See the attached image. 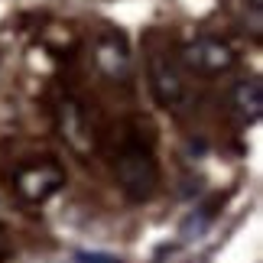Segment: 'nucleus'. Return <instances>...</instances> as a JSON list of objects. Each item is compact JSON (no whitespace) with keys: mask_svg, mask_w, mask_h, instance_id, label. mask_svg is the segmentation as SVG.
Here are the masks:
<instances>
[{"mask_svg":"<svg viewBox=\"0 0 263 263\" xmlns=\"http://www.w3.org/2000/svg\"><path fill=\"white\" fill-rule=\"evenodd\" d=\"M114 179H117L120 192H124L130 201H146V198H153V192L159 185V166H156V159H153L149 149L134 143L117 156Z\"/></svg>","mask_w":263,"mask_h":263,"instance_id":"1","label":"nucleus"},{"mask_svg":"<svg viewBox=\"0 0 263 263\" xmlns=\"http://www.w3.org/2000/svg\"><path fill=\"white\" fill-rule=\"evenodd\" d=\"M55 130H59V137H62V143L72 149L75 156L88 159L98 149L95 117H91V110H88L85 101H78L72 95H65L55 104Z\"/></svg>","mask_w":263,"mask_h":263,"instance_id":"2","label":"nucleus"},{"mask_svg":"<svg viewBox=\"0 0 263 263\" xmlns=\"http://www.w3.org/2000/svg\"><path fill=\"white\" fill-rule=\"evenodd\" d=\"M182 65L198 75H224L237 65V49L218 36H195L182 46Z\"/></svg>","mask_w":263,"mask_h":263,"instance_id":"3","label":"nucleus"},{"mask_svg":"<svg viewBox=\"0 0 263 263\" xmlns=\"http://www.w3.org/2000/svg\"><path fill=\"white\" fill-rule=\"evenodd\" d=\"M149 91H153L156 104L166 107V110H179V107H185V101H189L185 72H182V65L176 59H169L166 52L149 55Z\"/></svg>","mask_w":263,"mask_h":263,"instance_id":"4","label":"nucleus"},{"mask_svg":"<svg viewBox=\"0 0 263 263\" xmlns=\"http://www.w3.org/2000/svg\"><path fill=\"white\" fill-rule=\"evenodd\" d=\"M16 185V195L29 201V205H43V201H49L52 195H59L65 185V169L52 163V159H43V163H29L16 173L13 179Z\"/></svg>","mask_w":263,"mask_h":263,"instance_id":"5","label":"nucleus"},{"mask_svg":"<svg viewBox=\"0 0 263 263\" xmlns=\"http://www.w3.org/2000/svg\"><path fill=\"white\" fill-rule=\"evenodd\" d=\"M95 65L110 78V82H127L130 72H134L130 49L124 46V39H117V36L98 39V46H95Z\"/></svg>","mask_w":263,"mask_h":263,"instance_id":"6","label":"nucleus"},{"mask_svg":"<svg viewBox=\"0 0 263 263\" xmlns=\"http://www.w3.org/2000/svg\"><path fill=\"white\" fill-rule=\"evenodd\" d=\"M231 107L244 124H254L263 114V85L260 78H240L231 88Z\"/></svg>","mask_w":263,"mask_h":263,"instance_id":"7","label":"nucleus"},{"mask_svg":"<svg viewBox=\"0 0 263 263\" xmlns=\"http://www.w3.org/2000/svg\"><path fill=\"white\" fill-rule=\"evenodd\" d=\"M78 263H120L117 257H104V254H82Z\"/></svg>","mask_w":263,"mask_h":263,"instance_id":"8","label":"nucleus"},{"mask_svg":"<svg viewBox=\"0 0 263 263\" xmlns=\"http://www.w3.org/2000/svg\"><path fill=\"white\" fill-rule=\"evenodd\" d=\"M4 244H7V228L0 224V247H4Z\"/></svg>","mask_w":263,"mask_h":263,"instance_id":"9","label":"nucleus"}]
</instances>
